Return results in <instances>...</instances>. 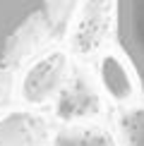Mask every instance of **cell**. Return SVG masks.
Wrapping results in <instances>:
<instances>
[{
	"label": "cell",
	"instance_id": "cell-2",
	"mask_svg": "<svg viewBox=\"0 0 144 146\" xmlns=\"http://www.w3.org/2000/svg\"><path fill=\"white\" fill-rule=\"evenodd\" d=\"M115 34L144 91V0H115Z\"/></svg>",
	"mask_w": 144,
	"mask_h": 146
},
{
	"label": "cell",
	"instance_id": "cell-1",
	"mask_svg": "<svg viewBox=\"0 0 144 146\" xmlns=\"http://www.w3.org/2000/svg\"><path fill=\"white\" fill-rule=\"evenodd\" d=\"M75 0H0V91L12 67L63 29Z\"/></svg>",
	"mask_w": 144,
	"mask_h": 146
},
{
	"label": "cell",
	"instance_id": "cell-3",
	"mask_svg": "<svg viewBox=\"0 0 144 146\" xmlns=\"http://www.w3.org/2000/svg\"><path fill=\"white\" fill-rule=\"evenodd\" d=\"M101 72H103V82H106V86L111 89L115 96H125V94H130L127 74H125L123 65H118L113 58H106V60H103V67H101Z\"/></svg>",
	"mask_w": 144,
	"mask_h": 146
}]
</instances>
